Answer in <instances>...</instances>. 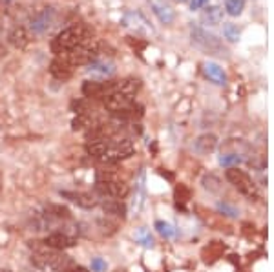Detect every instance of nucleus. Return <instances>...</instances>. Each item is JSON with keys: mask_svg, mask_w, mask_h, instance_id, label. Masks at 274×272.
Returning <instances> with one entry per match:
<instances>
[{"mask_svg": "<svg viewBox=\"0 0 274 272\" xmlns=\"http://www.w3.org/2000/svg\"><path fill=\"white\" fill-rule=\"evenodd\" d=\"M156 229H157V232L161 234V236H165V238H172V236L176 234V230L172 229V225L165 223V221H157Z\"/></svg>", "mask_w": 274, "mask_h": 272, "instance_id": "26", "label": "nucleus"}, {"mask_svg": "<svg viewBox=\"0 0 274 272\" xmlns=\"http://www.w3.org/2000/svg\"><path fill=\"white\" fill-rule=\"evenodd\" d=\"M216 146H218V137H216L214 133H203V135L197 137L196 143H194V150H196L197 154L207 156V154H211V152L216 150Z\"/></svg>", "mask_w": 274, "mask_h": 272, "instance_id": "11", "label": "nucleus"}, {"mask_svg": "<svg viewBox=\"0 0 274 272\" xmlns=\"http://www.w3.org/2000/svg\"><path fill=\"white\" fill-rule=\"evenodd\" d=\"M133 152H135L133 143L130 141V139H122V141H117L113 146L110 145V148H108V152H106V156H104L103 159L108 161V163H117V161L130 157Z\"/></svg>", "mask_w": 274, "mask_h": 272, "instance_id": "5", "label": "nucleus"}, {"mask_svg": "<svg viewBox=\"0 0 274 272\" xmlns=\"http://www.w3.org/2000/svg\"><path fill=\"white\" fill-rule=\"evenodd\" d=\"M245 10V0H225V11L230 17H238Z\"/></svg>", "mask_w": 274, "mask_h": 272, "instance_id": "22", "label": "nucleus"}, {"mask_svg": "<svg viewBox=\"0 0 274 272\" xmlns=\"http://www.w3.org/2000/svg\"><path fill=\"white\" fill-rule=\"evenodd\" d=\"M66 272H88L84 267H72V268H68Z\"/></svg>", "mask_w": 274, "mask_h": 272, "instance_id": "33", "label": "nucleus"}, {"mask_svg": "<svg viewBox=\"0 0 274 272\" xmlns=\"http://www.w3.org/2000/svg\"><path fill=\"white\" fill-rule=\"evenodd\" d=\"M95 190H97L101 195H106V197H124L128 194V186L122 183V181L117 179H110V181H99L95 185Z\"/></svg>", "mask_w": 274, "mask_h": 272, "instance_id": "6", "label": "nucleus"}, {"mask_svg": "<svg viewBox=\"0 0 274 272\" xmlns=\"http://www.w3.org/2000/svg\"><path fill=\"white\" fill-rule=\"evenodd\" d=\"M225 177L240 194L247 195V197H256V195H258V188H256L254 181L250 179V175L247 174V172L240 170L238 166H234V168H227Z\"/></svg>", "mask_w": 274, "mask_h": 272, "instance_id": "3", "label": "nucleus"}, {"mask_svg": "<svg viewBox=\"0 0 274 272\" xmlns=\"http://www.w3.org/2000/svg\"><path fill=\"white\" fill-rule=\"evenodd\" d=\"M220 163L225 168H234V166H238L241 163V157L238 156V154H223V156L220 157Z\"/></svg>", "mask_w": 274, "mask_h": 272, "instance_id": "24", "label": "nucleus"}, {"mask_svg": "<svg viewBox=\"0 0 274 272\" xmlns=\"http://www.w3.org/2000/svg\"><path fill=\"white\" fill-rule=\"evenodd\" d=\"M218 210H220V212H223L225 216H230V218L238 216V210H236L232 205L225 203V201H223V203H218Z\"/></svg>", "mask_w": 274, "mask_h": 272, "instance_id": "28", "label": "nucleus"}, {"mask_svg": "<svg viewBox=\"0 0 274 272\" xmlns=\"http://www.w3.org/2000/svg\"><path fill=\"white\" fill-rule=\"evenodd\" d=\"M88 70L92 73H99V75H103V77H110V75L115 72L113 64L108 62V60H104V58H101V57H97L95 60H92V62L88 64Z\"/></svg>", "mask_w": 274, "mask_h": 272, "instance_id": "16", "label": "nucleus"}, {"mask_svg": "<svg viewBox=\"0 0 274 272\" xmlns=\"http://www.w3.org/2000/svg\"><path fill=\"white\" fill-rule=\"evenodd\" d=\"M55 19H57V11H55L53 8H44V10H40L39 13L35 15L33 19H31V22H30L31 33H35V35H46L49 29L53 28Z\"/></svg>", "mask_w": 274, "mask_h": 272, "instance_id": "4", "label": "nucleus"}, {"mask_svg": "<svg viewBox=\"0 0 274 272\" xmlns=\"http://www.w3.org/2000/svg\"><path fill=\"white\" fill-rule=\"evenodd\" d=\"M8 40L13 48L17 49H24L30 42V35H28V29L24 26H15V28L11 29L10 35H8Z\"/></svg>", "mask_w": 274, "mask_h": 272, "instance_id": "10", "label": "nucleus"}, {"mask_svg": "<svg viewBox=\"0 0 274 272\" xmlns=\"http://www.w3.org/2000/svg\"><path fill=\"white\" fill-rule=\"evenodd\" d=\"M139 88H141V81L139 79H124V81H121V83H117V92L124 93V95H130V97H133L137 92H139Z\"/></svg>", "mask_w": 274, "mask_h": 272, "instance_id": "18", "label": "nucleus"}, {"mask_svg": "<svg viewBox=\"0 0 274 272\" xmlns=\"http://www.w3.org/2000/svg\"><path fill=\"white\" fill-rule=\"evenodd\" d=\"M44 245L48 248H53V250H64V248H70L74 247L75 241L70 236L62 232H55V234H49L48 238L44 239Z\"/></svg>", "mask_w": 274, "mask_h": 272, "instance_id": "9", "label": "nucleus"}, {"mask_svg": "<svg viewBox=\"0 0 274 272\" xmlns=\"http://www.w3.org/2000/svg\"><path fill=\"white\" fill-rule=\"evenodd\" d=\"M92 270L93 272H104L106 270V261H104L103 258L92 259Z\"/></svg>", "mask_w": 274, "mask_h": 272, "instance_id": "30", "label": "nucleus"}, {"mask_svg": "<svg viewBox=\"0 0 274 272\" xmlns=\"http://www.w3.org/2000/svg\"><path fill=\"white\" fill-rule=\"evenodd\" d=\"M141 245H145V247H152V238H150V236H143Z\"/></svg>", "mask_w": 274, "mask_h": 272, "instance_id": "32", "label": "nucleus"}, {"mask_svg": "<svg viewBox=\"0 0 274 272\" xmlns=\"http://www.w3.org/2000/svg\"><path fill=\"white\" fill-rule=\"evenodd\" d=\"M203 185H205V188H209V190H220V181L216 179L214 175H209V177H205V179H203Z\"/></svg>", "mask_w": 274, "mask_h": 272, "instance_id": "29", "label": "nucleus"}, {"mask_svg": "<svg viewBox=\"0 0 274 272\" xmlns=\"http://www.w3.org/2000/svg\"><path fill=\"white\" fill-rule=\"evenodd\" d=\"M60 195L70 201H74V203H77L79 207H83V209H93V207L97 205V199H95L92 194H86V192H60Z\"/></svg>", "mask_w": 274, "mask_h": 272, "instance_id": "12", "label": "nucleus"}, {"mask_svg": "<svg viewBox=\"0 0 274 272\" xmlns=\"http://www.w3.org/2000/svg\"><path fill=\"white\" fill-rule=\"evenodd\" d=\"M49 72L53 75L55 79H59V81H66V79L72 77V73H74V66L70 62H66L62 57H57L51 60L49 64Z\"/></svg>", "mask_w": 274, "mask_h": 272, "instance_id": "7", "label": "nucleus"}, {"mask_svg": "<svg viewBox=\"0 0 274 272\" xmlns=\"http://www.w3.org/2000/svg\"><path fill=\"white\" fill-rule=\"evenodd\" d=\"M174 2H179V4H183V2H186V0H174Z\"/></svg>", "mask_w": 274, "mask_h": 272, "instance_id": "35", "label": "nucleus"}, {"mask_svg": "<svg viewBox=\"0 0 274 272\" xmlns=\"http://www.w3.org/2000/svg\"><path fill=\"white\" fill-rule=\"evenodd\" d=\"M223 37H225L229 42H238V40H240V37H241V31L236 24L227 22V24L223 26Z\"/></svg>", "mask_w": 274, "mask_h": 272, "instance_id": "21", "label": "nucleus"}, {"mask_svg": "<svg viewBox=\"0 0 274 272\" xmlns=\"http://www.w3.org/2000/svg\"><path fill=\"white\" fill-rule=\"evenodd\" d=\"M103 210L104 214H110V216H121V218H124L126 216V205L121 203V201L117 199H106L103 201Z\"/></svg>", "mask_w": 274, "mask_h": 272, "instance_id": "17", "label": "nucleus"}, {"mask_svg": "<svg viewBox=\"0 0 274 272\" xmlns=\"http://www.w3.org/2000/svg\"><path fill=\"white\" fill-rule=\"evenodd\" d=\"M72 126H74V130H83L86 126H92V122H90L88 115H77L72 122Z\"/></svg>", "mask_w": 274, "mask_h": 272, "instance_id": "27", "label": "nucleus"}, {"mask_svg": "<svg viewBox=\"0 0 274 272\" xmlns=\"http://www.w3.org/2000/svg\"><path fill=\"white\" fill-rule=\"evenodd\" d=\"M90 39H93V33L90 31L88 26L74 24V26H70V28L62 29V31L51 40V51L60 57V55L68 53V51H72V49L81 46V44L88 42Z\"/></svg>", "mask_w": 274, "mask_h": 272, "instance_id": "1", "label": "nucleus"}, {"mask_svg": "<svg viewBox=\"0 0 274 272\" xmlns=\"http://www.w3.org/2000/svg\"><path fill=\"white\" fill-rule=\"evenodd\" d=\"M223 20V10L220 6H209L201 13V22L207 26H218Z\"/></svg>", "mask_w": 274, "mask_h": 272, "instance_id": "15", "label": "nucleus"}, {"mask_svg": "<svg viewBox=\"0 0 274 272\" xmlns=\"http://www.w3.org/2000/svg\"><path fill=\"white\" fill-rule=\"evenodd\" d=\"M46 212L49 216H55V218H62V219H68L70 218V210L62 205H48L46 207Z\"/></svg>", "mask_w": 274, "mask_h": 272, "instance_id": "23", "label": "nucleus"}, {"mask_svg": "<svg viewBox=\"0 0 274 272\" xmlns=\"http://www.w3.org/2000/svg\"><path fill=\"white\" fill-rule=\"evenodd\" d=\"M152 10H154V13H156V17L159 19L161 24L168 26L176 20V13H174V10H172L168 4H165V2H154Z\"/></svg>", "mask_w": 274, "mask_h": 272, "instance_id": "13", "label": "nucleus"}, {"mask_svg": "<svg viewBox=\"0 0 274 272\" xmlns=\"http://www.w3.org/2000/svg\"><path fill=\"white\" fill-rule=\"evenodd\" d=\"M83 95L86 99L106 97V84L99 83V81H86L83 84Z\"/></svg>", "mask_w": 274, "mask_h": 272, "instance_id": "14", "label": "nucleus"}, {"mask_svg": "<svg viewBox=\"0 0 274 272\" xmlns=\"http://www.w3.org/2000/svg\"><path fill=\"white\" fill-rule=\"evenodd\" d=\"M203 73H205V77L211 81V83L218 84V86H223L227 83V73L223 72L220 64L216 62H205L203 64Z\"/></svg>", "mask_w": 274, "mask_h": 272, "instance_id": "8", "label": "nucleus"}, {"mask_svg": "<svg viewBox=\"0 0 274 272\" xmlns=\"http://www.w3.org/2000/svg\"><path fill=\"white\" fill-rule=\"evenodd\" d=\"M108 148H110L108 139H101V141H93V143H88V145H86V152H88L90 156L101 157V159L106 156Z\"/></svg>", "mask_w": 274, "mask_h": 272, "instance_id": "19", "label": "nucleus"}, {"mask_svg": "<svg viewBox=\"0 0 274 272\" xmlns=\"http://www.w3.org/2000/svg\"><path fill=\"white\" fill-rule=\"evenodd\" d=\"M174 195H176V201H177V203H181V205L188 203V201H190V197H192L190 188H186L185 185L176 186V192H174Z\"/></svg>", "mask_w": 274, "mask_h": 272, "instance_id": "25", "label": "nucleus"}, {"mask_svg": "<svg viewBox=\"0 0 274 272\" xmlns=\"http://www.w3.org/2000/svg\"><path fill=\"white\" fill-rule=\"evenodd\" d=\"M122 24L128 26V28H135V29L147 28V26H145V24H147V22H145V19H143L139 13H135V11H126V13H124V17H122Z\"/></svg>", "mask_w": 274, "mask_h": 272, "instance_id": "20", "label": "nucleus"}, {"mask_svg": "<svg viewBox=\"0 0 274 272\" xmlns=\"http://www.w3.org/2000/svg\"><path fill=\"white\" fill-rule=\"evenodd\" d=\"M209 4V0H190V10H201Z\"/></svg>", "mask_w": 274, "mask_h": 272, "instance_id": "31", "label": "nucleus"}, {"mask_svg": "<svg viewBox=\"0 0 274 272\" xmlns=\"http://www.w3.org/2000/svg\"><path fill=\"white\" fill-rule=\"evenodd\" d=\"M6 53H8V49H6V46L2 42H0V58H4Z\"/></svg>", "mask_w": 274, "mask_h": 272, "instance_id": "34", "label": "nucleus"}, {"mask_svg": "<svg viewBox=\"0 0 274 272\" xmlns=\"http://www.w3.org/2000/svg\"><path fill=\"white\" fill-rule=\"evenodd\" d=\"M190 35H192V42L196 44V46H199V48L203 49V51H207V53L220 55V57H223V55L229 53L227 48L223 46V42H221L216 35L209 33V31H205L203 28L192 26Z\"/></svg>", "mask_w": 274, "mask_h": 272, "instance_id": "2", "label": "nucleus"}]
</instances>
